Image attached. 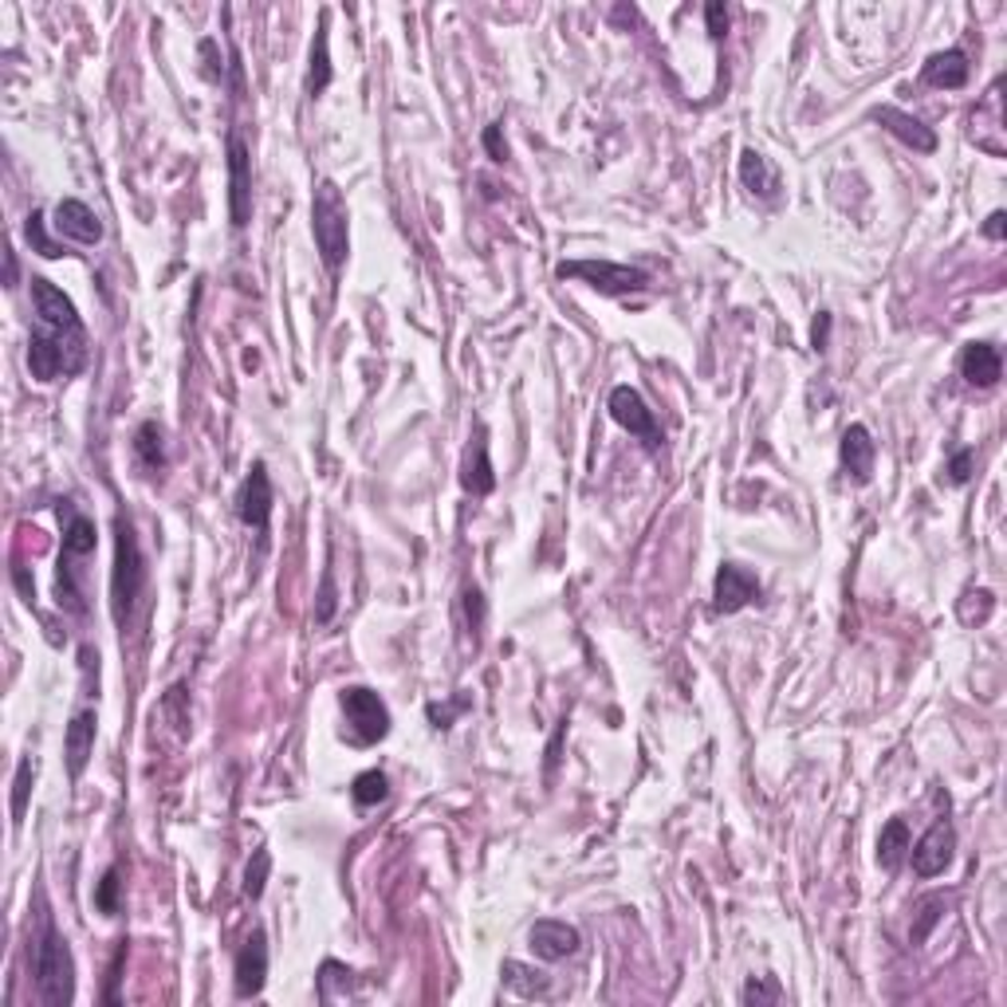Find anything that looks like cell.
<instances>
[{
    "label": "cell",
    "instance_id": "26",
    "mask_svg": "<svg viewBox=\"0 0 1007 1007\" xmlns=\"http://www.w3.org/2000/svg\"><path fill=\"white\" fill-rule=\"evenodd\" d=\"M909 846H913V838H909V822L890 819L882 826V834H878V866H882V870H897V866L905 862Z\"/></svg>",
    "mask_w": 1007,
    "mask_h": 1007
},
{
    "label": "cell",
    "instance_id": "19",
    "mask_svg": "<svg viewBox=\"0 0 1007 1007\" xmlns=\"http://www.w3.org/2000/svg\"><path fill=\"white\" fill-rule=\"evenodd\" d=\"M874 123H882L885 130L894 134L897 142H905L909 150H917V154H933L936 150L933 126H925L921 119H913L909 111H902V107H878Z\"/></svg>",
    "mask_w": 1007,
    "mask_h": 1007
},
{
    "label": "cell",
    "instance_id": "3",
    "mask_svg": "<svg viewBox=\"0 0 1007 1007\" xmlns=\"http://www.w3.org/2000/svg\"><path fill=\"white\" fill-rule=\"evenodd\" d=\"M311 237H315L319 260L331 276H339V268L347 264L350 252V225H347V201L335 182H319L315 197H311Z\"/></svg>",
    "mask_w": 1007,
    "mask_h": 1007
},
{
    "label": "cell",
    "instance_id": "25",
    "mask_svg": "<svg viewBox=\"0 0 1007 1007\" xmlns=\"http://www.w3.org/2000/svg\"><path fill=\"white\" fill-rule=\"evenodd\" d=\"M355 987H359V977H355L347 965H339V960H323V965H319V977H315L319 1004H335L339 996H355Z\"/></svg>",
    "mask_w": 1007,
    "mask_h": 1007
},
{
    "label": "cell",
    "instance_id": "28",
    "mask_svg": "<svg viewBox=\"0 0 1007 1007\" xmlns=\"http://www.w3.org/2000/svg\"><path fill=\"white\" fill-rule=\"evenodd\" d=\"M350 799H355V807H362V811H371V807L390 799V780H386V771L371 768V771H362V775H355Z\"/></svg>",
    "mask_w": 1007,
    "mask_h": 1007
},
{
    "label": "cell",
    "instance_id": "18",
    "mask_svg": "<svg viewBox=\"0 0 1007 1007\" xmlns=\"http://www.w3.org/2000/svg\"><path fill=\"white\" fill-rule=\"evenodd\" d=\"M95 736H99V717L91 709L75 712L67 732H63V756H67V775L72 780H79L83 771H87V763H91Z\"/></svg>",
    "mask_w": 1007,
    "mask_h": 1007
},
{
    "label": "cell",
    "instance_id": "1",
    "mask_svg": "<svg viewBox=\"0 0 1007 1007\" xmlns=\"http://www.w3.org/2000/svg\"><path fill=\"white\" fill-rule=\"evenodd\" d=\"M28 968L43 1007H63L75 999V956L67 936L55 925L43 890H36V929L28 936Z\"/></svg>",
    "mask_w": 1007,
    "mask_h": 1007
},
{
    "label": "cell",
    "instance_id": "10",
    "mask_svg": "<svg viewBox=\"0 0 1007 1007\" xmlns=\"http://www.w3.org/2000/svg\"><path fill=\"white\" fill-rule=\"evenodd\" d=\"M953 854H956L953 822L936 819L933 826H929V831L917 838V846H909V862H913V874L917 878H936V874H945L948 866H953Z\"/></svg>",
    "mask_w": 1007,
    "mask_h": 1007
},
{
    "label": "cell",
    "instance_id": "30",
    "mask_svg": "<svg viewBox=\"0 0 1007 1007\" xmlns=\"http://www.w3.org/2000/svg\"><path fill=\"white\" fill-rule=\"evenodd\" d=\"M503 984L512 987V992H520V996H544L547 992L544 972H535V968H527V965H515V960L503 965Z\"/></svg>",
    "mask_w": 1007,
    "mask_h": 1007
},
{
    "label": "cell",
    "instance_id": "36",
    "mask_svg": "<svg viewBox=\"0 0 1007 1007\" xmlns=\"http://www.w3.org/2000/svg\"><path fill=\"white\" fill-rule=\"evenodd\" d=\"M268 870H272V854H268V850H257L252 858H248V870H245V897H252V902H257V897L264 894Z\"/></svg>",
    "mask_w": 1007,
    "mask_h": 1007
},
{
    "label": "cell",
    "instance_id": "21",
    "mask_svg": "<svg viewBox=\"0 0 1007 1007\" xmlns=\"http://www.w3.org/2000/svg\"><path fill=\"white\" fill-rule=\"evenodd\" d=\"M968 55L960 52V48H948V52H936L929 55L925 72H921V79L929 83V87H941V91H960L968 83Z\"/></svg>",
    "mask_w": 1007,
    "mask_h": 1007
},
{
    "label": "cell",
    "instance_id": "34",
    "mask_svg": "<svg viewBox=\"0 0 1007 1007\" xmlns=\"http://www.w3.org/2000/svg\"><path fill=\"white\" fill-rule=\"evenodd\" d=\"M335 610H339V586H335V571L327 567L315 595V626H327L331 618H335Z\"/></svg>",
    "mask_w": 1007,
    "mask_h": 1007
},
{
    "label": "cell",
    "instance_id": "35",
    "mask_svg": "<svg viewBox=\"0 0 1007 1007\" xmlns=\"http://www.w3.org/2000/svg\"><path fill=\"white\" fill-rule=\"evenodd\" d=\"M28 792H32V756H24L12 780V826H21L24 811H28Z\"/></svg>",
    "mask_w": 1007,
    "mask_h": 1007
},
{
    "label": "cell",
    "instance_id": "44",
    "mask_svg": "<svg viewBox=\"0 0 1007 1007\" xmlns=\"http://www.w3.org/2000/svg\"><path fill=\"white\" fill-rule=\"evenodd\" d=\"M984 237L987 240H1004L1007 237V213H1004V209H996V213L984 221Z\"/></svg>",
    "mask_w": 1007,
    "mask_h": 1007
},
{
    "label": "cell",
    "instance_id": "31",
    "mask_svg": "<svg viewBox=\"0 0 1007 1007\" xmlns=\"http://www.w3.org/2000/svg\"><path fill=\"white\" fill-rule=\"evenodd\" d=\"M48 221H43V213L40 209H32L28 213V221H24V237H28V245H32V252H40V257H48V260H60L63 257V245H55L52 237H48Z\"/></svg>",
    "mask_w": 1007,
    "mask_h": 1007
},
{
    "label": "cell",
    "instance_id": "40",
    "mask_svg": "<svg viewBox=\"0 0 1007 1007\" xmlns=\"http://www.w3.org/2000/svg\"><path fill=\"white\" fill-rule=\"evenodd\" d=\"M484 150H488V158H493L496 165H503V162H508V142H503V123L484 126Z\"/></svg>",
    "mask_w": 1007,
    "mask_h": 1007
},
{
    "label": "cell",
    "instance_id": "8",
    "mask_svg": "<svg viewBox=\"0 0 1007 1007\" xmlns=\"http://www.w3.org/2000/svg\"><path fill=\"white\" fill-rule=\"evenodd\" d=\"M228 221L233 228L252 221V158L240 134H228Z\"/></svg>",
    "mask_w": 1007,
    "mask_h": 1007
},
{
    "label": "cell",
    "instance_id": "9",
    "mask_svg": "<svg viewBox=\"0 0 1007 1007\" xmlns=\"http://www.w3.org/2000/svg\"><path fill=\"white\" fill-rule=\"evenodd\" d=\"M32 308H36L40 327L60 331V335H87V331H83L79 311H75V303L63 296L60 288H55L52 279L32 276Z\"/></svg>",
    "mask_w": 1007,
    "mask_h": 1007
},
{
    "label": "cell",
    "instance_id": "17",
    "mask_svg": "<svg viewBox=\"0 0 1007 1007\" xmlns=\"http://www.w3.org/2000/svg\"><path fill=\"white\" fill-rule=\"evenodd\" d=\"M960 378L977 390H992L1004 378V355L996 343H968L960 350Z\"/></svg>",
    "mask_w": 1007,
    "mask_h": 1007
},
{
    "label": "cell",
    "instance_id": "5",
    "mask_svg": "<svg viewBox=\"0 0 1007 1007\" xmlns=\"http://www.w3.org/2000/svg\"><path fill=\"white\" fill-rule=\"evenodd\" d=\"M559 279H579L586 288H595L598 296H634V291L649 288V272L630 264H614V260H563L556 268Z\"/></svg>",
    "mask_w": 1007,
    "mask_h": 1007
},
{
    "label": "cell",
    "instance_id": "7",
    "mask_svg": "<svg viewBox=\"0 0 1007 1007\" xmlns=\"http://www.w3.org/2000/svg\"><path fill=\"white\" fill-rule=\"evenodd\" d=\"M272 503H276V496H272V481H268L264 461H252V469H248L245 484H240L237 493V520L260 535V544H268V532H272Z\"/></svg>",
    "mask_w": 1007,
    "mask_h": 1007
},
{
    "label": "cell",
    "instance_id": "15",
    "mask_svg": "<svg viewBox=\"0 0 1007 1007\" xmlns=\"http://www.w3.org/2000/svg\"><path fill=\"white\" fill-rule=\"evenodd\" d=\"M55 233L67 240H75V245L91 248L103 240V221H99V213H95L87 201H79V197H63L60 206H55Z\"/></svg>",
    "mask_w": 1007,
    "mask_h": 1007
},
{
    "label": "cell",
    "instance_id": "23",
    "mask_svg": "<svg viewBox=\"0 0 1007 1007\" xmlns=\"http://www.w3.org/2000/svg\"><path fill=\"white\" fill-rule=\"evenodd\" d=\"M331 79H335V67H331V36H327V12L319 16L315 40H311V67H308V95L319 99L327 91Z\"/></svg>",
    "mask_w": 1007,
    "mask_h": 1007
},
{
    "label": "cell",
    "instance_id": "12",
    "mask_svg": "<svg viewBox=\"0 0 1007 1007\" xmlns=\"http://www.w3.org/2000/svg\"><path fill=\"white\" fill-rule=\"evenodd\" d=\"M756 598H760V579H756V571H748V567H741V563H720L717 583H712V610H717V614H736V610H744L748 602H756Z\"/></svg>",
    "mask_w": 1007,
    "mask_h": 1007
},
{
    "label": "cell",
    "instance_id": "22",
    "mask_svg": "<svg viewBox=\"0 0 1007 1007\" xmlns=\"http://www.w3.org/2000/svg\"><path fill=\"white\" fill-rule=\"evenodd\" d=\"M134 461L146 476H158L170 464V452H165V433L158 422H142L134 430Z\"/></svg>",
    "mask_w": 1007,
    "mask_h": 1007
},
{
    "label": "cell",
    "instance_id": "11",
    "mask_svg": "<svg viewBox=\"0 0 1007 1007\" xmlns=\"http://www.w3.org/2000/svg\"><path fill=\"white\" fill-rule=\"evenodd\" d=\"M264 980H268V933L257 925L245 936L237 965H233V992H237V999H257L264 992Z\"/></svg>",
    "mask_w": 1007,
    "mask_h": 1007
},
{
    "label": "cell",
    "instance_id": "14",
    "mask_svg": "<svg viewBox=\"0 0 1007 1007\" xmlns=\"http://www.w3.org/2000/svg\"><path fill=\"white\" fill-rule=\"evenodd\" d=\"M972 142L992 158H1004V83H992V91L984 95V103L972 111Z\"/></svg>",
    "mask_w": 1007,
    "mask_h": 1007
},
{
    "label": "cell",
    "instance_id": "2",
    "mask_svg": "<svg viewBox=\"0 0 1007 1007\" xmlns=\"http://www.w3.org/2000/svg\"><path fill=\"white\" fill-rule=\"evenodd\" d=\"M146 590V559L142 547H138V535H134L130 520H114V571H111V610L119 630L126 634L134 618V607Z\"/></svg>",
    "mask_w": 1007,
    "mask_h": 1007
},
{
    "label": "cell",
    "instance_id": "16",
    "mask_svg": "<svg viewBox=\"0 0 1007 1007\" xmlns=\"http://www.w3.org/2000/svg\"><path fill=\"white\" fill-rule=\"evenodd\" d=\"M838 461H843V473L850 476L854 484H870L874 481V461H878V445L874 433L866 425H850L838 442Z\"/></svg>",
    "mask_w": 1007,
    "mask_h": 1007
},
{
    "label": "cell",
    "instance_id": "27",
    "mask_svg": "<svg viewBox=\"0 0 1007 1007\" xmlns=\"http://www.w3.org/2000/svg\"><path fill=\"white\" fill-rule=\"evenodd\" d=\"M95 544H99V532H95V524L87 520V515L72 512V520H67V527H63V559H87L95 551Z\"/></svg>",
    "mask_w": 1007,
    "mask_h": 1007
},
{
    "label": "cell",
    "instance_id": "6",
    "mask_svg": "<svg viewBox=\"0 0 1007 1007\" xmlns=\"http://www.w3.org/2000/svg\"><path fill=\"white\" fill-rule=\"evenodd\" d=\"M610 418H614L622 430L630 433V437H637V442L646 445L649 452H658L661 442H666V433H661L658 418H654V410L646 406V398L634 390V386H614L610 390V401H607Z\"/></svg>",
    "mask_w": 1007,
    "mask_h": 1007
},
{
    "label": "cell",
    "instance_id": "29",
    "mask_svg": "<svg viewBox=\"0 0 1007 1007\" xmlns=\"http://www.w3.org/2000/svg\"><path fill=\"white\" fill-rule=\"evenodd\" d=\"M948 909V897L945 894H929L917 902V917H913V929H909V941L913 945H925L929 933H933L936 925H941V917H945Z\"/></svg>",
    "mask_w": 1007,
    "mask_h": 1007
},
{
    "label": "cell",
    "instance_id": "42",
    "mask_svg": "<svg viewBox=\"0 0 1007 1007\" xmlns=\"http://www.w3.org/2000/svg\"><path fill=\"white\" fill-rule=\"evenodd\" d=\"M464 709H469V697H457L452 705H430L433 729H449L452 720H457V712H464Z\"/></svg>",
    "mask_w": 1007,
    "mask_h": 1007
},
{
    "label": "cell",
    "instance_id": "33",
    "mask_svg": "<svg viewBox=\"0 0 1007 1007\" xmlns=\"http://www.w3.org/2000/svg\"><path fill=\"white\" fill-rule=\"evenodd\" d=\"M119 890H123V882H119V866H111L103 878H99V885H95V909L107 917H114L119 909H123V897H119Z\"/></svg>",
    "mask_w": 1007,
    "mask_h": 1007
},
{
    "label": "cell",
    "instance_id": "20",
    "mask_svg": "<svg viewBox=\"0 0 1007 1007\" xmlns=\"http://www.w3.org/2000/svg\"><path fill=\"white\" fill-rule=\"evenodd\" d=\"M461 488L469 496H488L496 488V473H493V457H488V433L476 430L469 449H464L461 461Z\"/></svg>",
    "mask_w": 1007,
    "mask_h": 1007
},
{
    "label": "cell",
    "instance_id": "4",
    "mask_svg": "<svg viewBox=\"0 0 1007 1007\" xmlns=\"http://www.w3.org/2000/svg\"><path fill=\"white\" fill-rule=\"evenodd\" d=\"M339 709H343V720H347L343 736H347L355 748H371V744L390 736V724H394L390 709H386V700L374 689H366V685H347V689L339 693Z\"/></svg>",
    "mask_w": 1007,
    "mask_h": 1007
},
{
    "label": "cell",
    "instance_id": "24",
    "mask_svg": "<svg viewBox=\"0 0 1007 1007\" xmlns=\"http://www.w3.org/2000/svg\"><path fill=\"white\" fill-rule=\"evenodd\" d=\"M741 182H744V189H751V194L763 197V201H775V197H780V174H775V165L763 154H756V150H744L741 154Z\"/></svg>",
    "mask_w": 1007,
    "mask_h": 1007
},
{
    "label": "cell",
    "instance_id": "13",
    "mask_svg": "<svg viewBox=\"0 0 1007 1007\" xmlns=\"http://www.w3.org/2000/svg\"><path fill=\"white\" fill-rule=\"evenodd\" d=\"M579 945H583L579 929L567 925V921H556V917H544V921H535V925L527 929V948H532V956L535 960H544V965H556V960L575 956Z\"/></svg>",
    "mask_w": 1007,
    "mask_h": 1007
},
{
    "label": "cell",
    "instance_id": "39",
    "mask_svg": "<svg viewBox=\"0 0 1007 1007\" xmlns=\"http://www.w3.org/2000/svg\"><path fill=\"white\" fill-rule=\"evenodd\" d=\"M461 602H464V618H469V630L476 634V630L484 626V595H481V586H464Z\"/></svg>",
    "mask_w": 1007,
    "mask_h": 1007
},
{
    "label": "cell",
    "instance_id": "43",
    "mask_svg": "<svg viewBox=\"0 0 1007 1007\" xmlns=\"http://www.w3.org/2000/svg\"><path fill=\"white\" fill-rule=\"evenodd\" d=\"M831 327H834V315H831V311H819V315H815V323H811V347L819 350V355L831 347Z\"/></svg>",
    "mask_w": 1007,
    "mask_h": 1007
},
{
    "label": "cell",
    "instance_id": "37",
    "mask_svg": "<svg viewBox=\"0 0 1007 1007\" xmlns=\"http://www.w3.org/2000/svg\"><path fill=\"white\" fill-rule=\"evenodd\" d=\"M783 999V992H780V984L771 977H763V980H748L744 984V992H741V1004H780Z\"/></svg>",
    "mask_w": 1007,
    "mask_h": 1007
},
{
    "label": "cell",
    "instance_id": "32",
    "mask_svg": "<svg viewBox=\"0 0 1007 1007\" xmlns=\"http://www.w3.org/2000/svg\"><path fill=\"white\" fill-rule=\"evenodd\" d=\"M992 610H996V595L992 590H968L965 598H960V622L965 626H984L987 618H992Z\"/></svg>",
    "mask_w": 1007,
    "mask_h": 1007
},
{
    "label": "cell",
    "instance_id": "45",
    "mask_svg": "<svg viewBox=\"0 0 1007 1007\" xmlns=\"http://www.w3.org/2000/svg\"><path fill=\"white\" fill-rule=\"evenodd\" d=\"M16 284V252H9V288Z\"/></svg>",
    "mask_w": 1007,
    "mask_h": 1007
},
{
    "label": "cell",
    "instance_id": "38",
    "mask_svg": "<svg viewBox=\"0 0 1007 1007\" xmlns=\"http://www.w3.org/2000/svg\"><path fill=\"white\" fill-rule=\"evenodd\" d=\"M972 464H977V449H956L953 461L945 464V481L953 484V488L968 484L972 481Z\"/></svg>",
    "mask_w": 1007,
    "mask_h": 1007
},
{
    "label": "cell",
    "instance_id": "41",
    "mask_svg": "<svg viewBox=\"0 0 1007 1007\" xmlns=\"http://www.w3.org/2000/svg\"><path fill=\"white\" fill-rule=\"evenodd\" d=\"M705 24H709V36H712V40H724V36H729V9H724L720 0L705 4Z\"/></svg>",
    "mask_w": 1007,
    "mask_h": 1007
}]
</instances>
